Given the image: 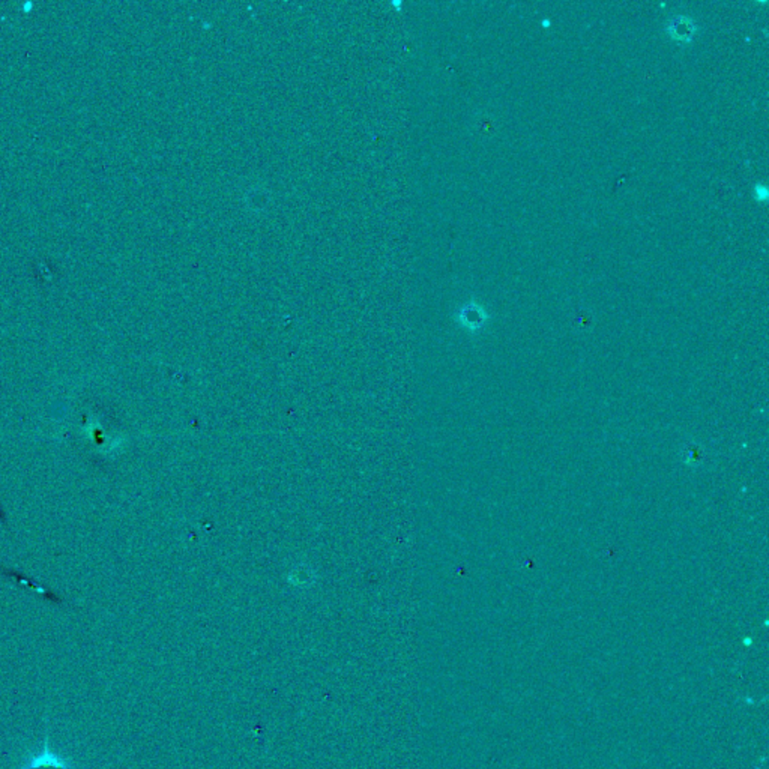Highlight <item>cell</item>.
<instances>
[{
  "instance_id": "cell-1",
  "label": "cell",
  "mask_w": 769,
  "mask_h": 769,
  "mask_svg": "<svg viewBox=\"0 0 769 769\" xmlns=\"http://www.w3.org/2000/svg\"><path fill=\"white\" fill-rule=\"evenodd\" d=\"M17 769H82V768H79L71 761H68V759L56 754L53 749L48 747V735H45L43 752L38 754H32Z\"/></svg>"
},
{
  "instance_id": "cell-2",
  "label": "cell",
  "mask_w": 769,
  "mask_h": 769,
  "mask_svg": "<svg viewBox=\"0 0 769 769\" xmlns=\"http://www.w3.org/2000/svg\"><path fill=\"white\" fill-rule=\"evenodd\" d=\"M487 320H489V314H487V311L476 303L466 304L459 311V322L469 330L481 329L485 325Z\"/></svg>"
},
{
  "instance_id": "cell-3",
  "label": "cell",
  "mask_w": 769,
  "mask_h": 769,
  "mask_svg": "<svg viewBox=\"0 0 769 769\" xmlns=\"http://www.w3.org/2000/svg\"><path fill=\"white\" fill-rule=\"evenodd\" d=\"M696 31L697 27L694 22L685 15H678L675 18H671L670 23L667 24L669 35L673 38L675 41H679V43H690L694 38Z\"/></svg>"
},
{
  "instance_id": "cell-4",
  "label": "cell",
  "mask_w": 769,
  "mask_h": 769,
  "mask_svg": "<svg viewBox=\"0 0 769 769\" xmlns=\"http://www.w3.org/2000/svg\"><path fill=\"white\" fill-rule=\"evenodd\" d=\"M754 196L759 201H765L768 199V188L766 187H762V185H757V187L754 188Z\"/></svg>"
},
{
  "instance_id": "cell-5",
  "label": "cell",
  "mask_w": 769,
  "mask_h": 769,
  "mask_svg": "<svg viewBox=\"0 0 769 769\" xmlns=\"http://www.w3.org/2000/svg\"><path fill=\"white\" fill-rule=\"evenodd\" d=\"M549 23H550L549 20H544V22H542V26H544V27H549Z\"/></svg>"
}]
</instances>
